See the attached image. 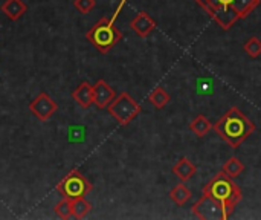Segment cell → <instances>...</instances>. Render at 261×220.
Here are the masks:
<instances>
[{
  "mask_svg": "<svg viewBox=\"0 0 261 220\" xmlns=\"http://www.w3.org/2000/svg\"><path fill=\"white\" fill-rule=\"evenodd\" d=\"M57 190L69 199L86 198L92 191V184L78 170H72L63 181H60Z\"/></svg>",
  "mask_w": 261,
  "mask_h": 220,
  "instance_id": "obj_5",
  "label": "cell"
},
{
  "mask_svg": "<svg viewBox=\"0 0 261 220\" xmlns=\"http://www.w3.org/2000/svg\"><path fill=\"white\" fill-rule=\"evenodd\" d=\"M127 3V0H119V3H118V6H116V9H115V12H113V15L110 17L113 21H116V18H118V15L121 14V11H122V8H124V5Z\"/></svg>",
  "mask_w": 261,
  "mask_h": 220,
  "instance_id": "obj_25",
  "label": "cell"
},
{
  "mask_svg": "<svg viewBox=\"0 0 261 220\" xmlns=\"http://www.w3.org/2000/svg\"><path fill=\"white\" fill-rule=\"evenodd\" d=\"M115 90L113 87L106 83L104 80H98L95 84H93V104L98 107V109H107L109 104L115 100Z\"/></svg>",
  "mask_w": 261,
  "mask_h": 220,
  "instance_id": "obj_9",
  "label": "cell"
},
{
  "mask_svg": "<svg viewBox=\"0 0 261 220\" xmlns=\"http://www.w3.org/2000/svg\"><path fill=\"white\" fill-rule=\"evenodd\" d=\"M171 172H173V175L177 176L182 182H187V181H190V179L194 178V175L197 173V167H196L188 158H180V159L176 162V165H173Z\"/></svg>",
  "mask_w": 261,
  "mask_h": 220,
  "instance_id": "obj_13",
  "label": "cell"
},
{
  "mask_svg": "<svg viewBox=\"0 0 261 220\" xmlns=\"http://www.w3.org/2000/svg\"><path fill=\"white\" fill-rule=\"evenodd\" d=\"M208 14L220 25V28L223 31H229L240 20L236 9L229 5H217V6L211 8L208 11Z\"/></svg>",
  "mask_w": 261,
  "mask_h": 220,
  "instance_id": "obj_8",
  "label": "cell"
},
{
  "mask_svg": "<svg viewBox=\"0 0 261 220\" xmlns=\"http://www.w3.org/2000/svg\"><path fill=\"white\" fill-rule=\"evenodd\" d=\"M213 129L231 149H239L255 132V124L239 107H231Z\"/></svg>",
  "mask_w": 261,
  "mask_h": 220,
  "instance_id": "obj_1",
  "label": "cell"
},
{
  "mask_svg": "<svg viewBox=\"0 0 261 220\" xmlns=\"http://www.w3.org/2000/svg\"><path fill=\"white\" fill-rule=\"evenodd\" d=\"M222 172H223L225 175H228L229 178L237 179V178L245 172V165H243V162H242L239 158H231L229 161L225 162Z\"/></svg>",
  "mask_w": 261,
  "mask_h": 220,
  "instance_id": "obj_18",
  "label": "cell"
},
{
  "mask_svg": "<svg viewBox=\"0 0 261 220\" xmlns=\"http://www.w3.org/2000/svg\"><path fill=\"white\" fill-rule=\"evenodd\" d=\"M191 198H193L191 190H188V187L184 185V184L176 185V187L170 191V199H171L177 207H184Z\"/></svg>",
  "mask_w": 261,
  "mask_h": 220,
  "instance_id": "obj_15",
  "label": "cell"
},
{
  "mask_svg": "<svg viewBox=\"0 0 261 220\" xmlns=\"http://www.w3.org/2000/svg\"><path fill=\"white\" fill-rule=\"evenodd\" d=\"M203 193L213 196L214 199H217L225 208L226 211L232 216L236 207L240 204L243 193L240 190V187L234 182L232 178H229L228 175H225L223 172L219 173L216 178H213L203 188Z\"/></svg>",
  "mask_w": 261,
  "mask_h": 220,
  "instance_id": "obj_2",
  "label": "cell"
},
{
  "mask_svg": "<svg viewBox=\"0 0 261 220\" xmlns=\"http://www.w3.org/2000/svg\"><path fill=\"white\" fill-rule=\"evenodd\" d=\"M72 98L83 107V109H89L93 104V86L89 81H83L73 92H72Z\"/></svg>",
  "mask_w": 261,
  "mask_h": 220,
  "instance_id": "obj_11",
  "label": "cell"
},
{
  "mask_svg": "<svg viewBox=\"0 0 261 220\" xmlns=\"http://www.w3.org/2000/svg\"><path fill=\"white\" fill-rule=\"evenodd\" d=\"M86 38L96 47L98 52L107 54L113 46H116L122 40V32L115 26V21L110 17H102L89 29Z\"/></svg>",
  "mask_w": 261,
  "mask_h": 220,
  "instance_id": "obj_3",
  "label": "cell"
},
{
  "mask_svg": "<svg viewBox=\"0 0 261 220\" xmlns=\"http://www.w3.org/2000/svg\"><path fill=\"white\" fill-rule=\"evenodd\" d=\"M148 101H150L158 110H161V109H164V107L171 101V96H170V93H168L164 87H156V89L148 95Z\"/></svg>",
  "mask_w": 261,
  "mask_h": 220,
  "instance_id": "obj_17",
  "label": "cell"
},
{
  "mask_svg": "<svg viewBox=\"0 0 261 220\" xmlns=\"http://www.w3.org/2000/svg\"><path fill=\"white\" fill-rule=\"evenodd\" d=\"M245 52L251 57V58H257L261 55V40L258 37H251L246 43H245Z\"/></svg>",
  "mask_w": 261,
  "mask_h": 220,
  "instance_id": "obj_21",
  "label": "cell"
},
{
  "mask_svg": "<svg viewBox=\"0 0 261 220\" xmlns=\"http://www.w3.org/2000/svg\"><path fill=\"white\" fill-rule=\"evenodd\" d=\"M130 28L135 31V34L141 38L148 37L156 29V21L144 11L136 14V17L130 21Z\"/></svg>",
  "mask_w": 261,
  "mask_h": 220,
  "instance_id": "obj_10",
  "label": "cell"
},
{
  "mask_svg": "<svg viewBox=\"0 0 261 220\" xmlns=\"http://www.w3.org/2000/svg\"><path fill=\"white\" fill-rule=\"evenodd\" d=\"M109 113L116 119L118 124L121 126H128L139 113H141V106L136 103V100H133L132 95H128L127 92H121L118 96H115V100L109 104L107 107Z\"/></svg>",
  "mask_w": 261,
  "mask_h": 220,
  "instance_id": "obj_4",
  "label": "cell"
},
{
  "mask_svg": "<svg viewBox=\"0 0 261 220\" xmlns=\"http://www.w3.org/2000/svg\"><path fill=\"white\" fill-rule=\"evenodd\" d=\"M2 12L12 21L23 17L28 11V5L23 0H5L0 6Z\"/></svg>",
  "mask_w": 261,
  "mask_h": 220,
  "instance_id": "obj_12",
  "label": "cell"
},
{
  "mask_svg": "<svg viewBox=\"0 0 261 220\" xmlns=\"http://www.w3.org/2000/svg\"><path fill=\"white\" fill-rule=\"evenodd\" d=\"M69 142H83L86 139V127L84 126H70L67 129Z\"/></svg>",
  "mask_w": 261,
  "mask_h": 220,
  "instance_id": "obj_22",
  "label": "cell"
},
{
  "mask_svg": "<svg viewBox=\"0 0 261 220\" xmlns=\"http://www.w3.org/2000/svg\"><path fill=\"white\" fill-rule=\"evenodd\" d=\"M95 5H96L95 0H75L73 2L75 9H78L81 14H89L95 8Z\"/></svg>",
  "mask_w": 261,
  "mask_h": 220,
  "instance_id": "obj_23",
  "label": "cell"
},
{
  "mask_svg": "<svg viewBox=\"0 0 261 220\" xmlns=\"http://www.w3.org/2000/svg\"><path fill=\"white\" fill-rule=\"evenodd\" d=\"M260 2L261 0H234L231 6L236 9V12L239 14L242 20V18H246L260 5Z\"/></svg>",
  "mask_w": 261,
  "mask_h": 220,
  "instance_id": "obj_16",
  "label": "cell"
},
{
  "mask_svg": "<svg viewBox=\"0 0 261 220\" xmlns=\"http://www.w3.org/2000/svg\"><path fill=\"white\" fill-rule=\"evenodd\" d=\"M193 214L197 216L199 219L203 220H228L231 214L226 211V208L213 196L203 193L202 198L193 205Z\"/></svg>",
  "mask_w": 261,
  "mask_h": 220,
  "instance_id": "obj_6",
  "label": "cell"
},
{
  "mask_svg": "<svg viewBox=\"0 0 261 220\" xmlns=\"http://www.w3.org/2000/svg\"><path fill=\"white\" fill-rule=\"evenodd\" d=\"M232 2L234 0H196V3L199 5V6H202L206 12L211 9V8H214V6H217V5H232Z\"/></svg>",
  "mask_w": 261,
  "mask_h": 220,
  "instance_id": "obj_24",
  "label": "cell"
},
{
  "mask_svg": "<svg viewBox=\"0 0 261 220\" xmlns=\"http://www.w3.org/2000/svg\"><path fill=\"white\" fill-rule=\"evenodd\" d=\"M58 106L57 103L46 93V92H40L29 104V110L31 113L38 119V121H47L49 118L54 116V113L57 112Z\"/></svg>",
  "mask_w": 261,
  "mask_h": 220,
  "instance_id": "obj_7",
  "label": "cell"
},
{
  "mask_svg": "<svg viewBox=\"0 0 261 220\" xmlns=\"http://www.w3.org/2000/svg\"><path fill=\"white\" fill-rule=\"evenodd\" d=\"M92 210V205L84 198L72 199V216L75 219H84Z\"/></svg>",
  "mask_w": 261,
  "mask_h": 220,
  "instance_id": "obj_19",
  "label": "cell"
},
{
  "mask_svg": "<svg viewBox=\"0 0 261 220\" xmlns=\"http://www.w3.org/2000/svg\"><path fill=\"white\" fill-rule=\"evenodd\" d=\"M54 211L58 217L61 219H70L72 217V199L69 198H63L55 207Z\"/></svg>",
  "mask_w": 261,
  "mask_h": 220,
  "instance_id": "obj_20",
  "label": "cell"
},
{
  "mask_svg": "<svg viewBox=\"0 0 261 220\" xmlns=\"http://www.w3.org/2000/svg\"><path fill=\"white\" fill-rule=\"evenodd\" d=\"M213 129V123L205 116V115H197L191 123H190V130L199 136V138H203L206 136Z\"/></svg>",
  "mask_w": 261,
  "mask_h": 220,
  "instance_id": "obj_14",
  "label": "cell"
}]
</instances>
